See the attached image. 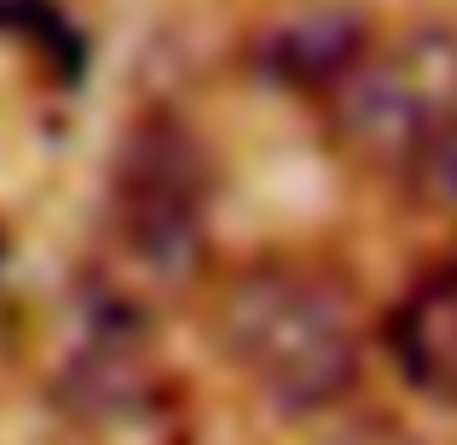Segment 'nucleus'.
I'll use <instances>...</instances> for the list:
<instances>
[{"label": "nucleus", "instance_id": "f257e3e1", "mask_svg": "<svg viewBox=\"0 0 457 445\" xmlns=\"http://www.w3.org/2000/svg\"><path fill=\"white\" fill-rule=\"evenodd\" d=\"M220 342L249 382L284 411H324L359 376L353 295L319 267L272 260L226 290Z\"/></svg>", "mask_w": 457, "mask_h": 445}, {"label": "nucleus", "instance_id": "f03ea898", "mask_svg": "<svg viewBox=\"0 0 457 445\" xmlns=\"http://www.w3.org/2000/svg\"><path fill=\"white\" fill-rule=\"evenodd\" d=\"M324 116L359 162L405 174L457 122V29L423 23L394 41H370L324 93Z\"/></svg>", "mask_w": 457, "mask_h": 445}, {"label": "nucleus", "instance_id": "7ed1b4c3", "mask_svg": "<svg viewBox=\"0 0 457 445\" xmlns=\"http://www.w3.org/2000/svg\"><path fill=\"white\" fill-rule=\"evenodd\" d=\"M209 162L191 128L168 111H145L116 145L111 168V237L134 278L174 284L203 255Z\"/></svg>", "mask_w": 457, "mask_h": 445}, {"label": "nucleus", "instance_id": "20e7f679", "mask_svg": "<svg viewBox=\"0 0 457 445\" xmlns=\"http://www.w3.org/2000/svg\"><path fill=\"white\" fill-rule=\"evenodd\" d=\"M388 358L417 393L457 405V267H435L394 301L382 324Z\"/></svg>", "mask_w": 457, "mask_h": 445}, {"label": "nucleus", "instance_id": "39448f33", "mask_svg": "<svg viewBox=\"0 0 457 445\" xmlns=\"http://www.w3.org/2000/svg\"><path fill=\"white\" fill-rule=\"evenodd\" d=\"M365 46H370V23L359 12L319 6V12H295V18L267 23L255 41V70L295 93H319L324 99L359 64Z\"/></svg>", "mask_w": 457, "mask_h": 445}, {"label": "nucleus", "instance_id": "423d86ee", "mask_svg": "<svg viewBox=\"0 0 457 445\" xmlns=\"http://www.w3.org/2000/svg\"><path fill=\"white\" fill-rule=\"evenodd\" d=\"M0 29L18 35L23 46H29L35 58H41V70L53 81H76V70L87 64V53H81V35L70 29V18L58 6H46V0H0Z\"/></svg>", "mask_w": 457, "mask_h": 445}, {"label": "nucleus", "instance_id": "0eeeda50", "mask_svg": "<svg viewBox=\"0 0 457 445\" xmlns=\"http://www.w3.org/2000/svg\"><path fill=\"white\" fill-rule=\"evenodd\" d=\"M0 260H6V243H0Z\"/></svg>", "mask_w": 457, "mask_h": 445}]
</instances>
